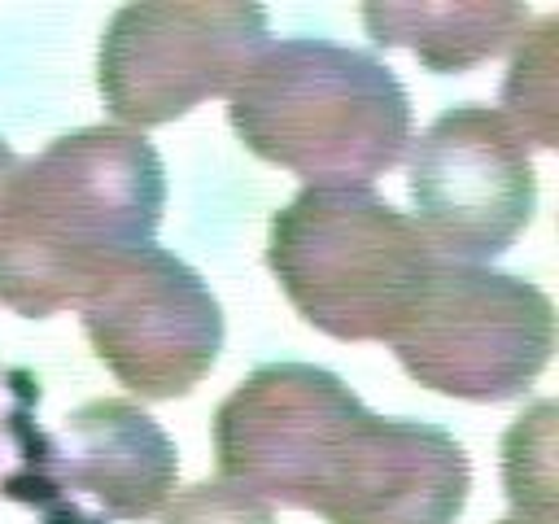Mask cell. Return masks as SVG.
Listing matches in <instances>:
<instances>
[{
	"label": "cell",
	"mask_w": 559,
	"mask_h": 524,
	"mask_svg": "<svg viewBox=\"0 0 559 524\" xmlns=\"http://www.w3.org/2000/svg\"><path fill=\"white\" fill-rule=\"evenodd\" d=\"M17 467L0 480L4 498L39 511L44 524H114L148 520L175 493L179 454L153 415L122 397H96L61 419V428H31Z\"/></svg>",
	"instance_id": "cell-6"
},
{
	"label": "cell",
	"mask_w": 559,
	"mask_h": 524,
	"mask_svg": "<svg viewBox=\"0 0 559 524\" xmlns=\"http://www.w3.org/2000/svg\"><path fill=\"white\" fill-rule=\"evenodd\" d=\"M17 166H22V157H17V153L4 144V135H0V205H4V196H9V183H13Z\"/></svg>",
	"instance_id": "cell-14"
},
{
	"label": "cell",
	"mask_w": 559,
	"mask_h": 524,
	"mask_svg": "<svg viewBox=\"0 0 559 524\" xmlns=\"http://www.w3.org/2000/svg\"><path fill=\"white\" fill-rule=\"evenodd\" d=\"M524 140L537 148L559 144V17L546 13L533 31L520 35L498 109Z\"/></svg>",
	"instance_id": "cell-11"
},
{
	"label": "cell",
	"mask_w": 559,
	"mask_h": 524,
	"mask_svg": "<svg viewBox=\"0 0 559 524\" xmlns=\"http://www.w3.org/2000/svg\"><path fill=\"white\" fill-rule=\"evenodd\" d=\"M271 44L262 4H122L96 48V92L127 127H162L227 96Z\"/></svg>",
	"instance_id": "cell-7"
},
{
	"label": "cell",
	"mask_w": 559,
	"mask_h": 524,
	"mask_svg": "<svg viewBox=\"0 0 559 524\" xmlns=\"http://www.w3.org/2000/svg\"><path fill=\"white\" fill-rule=\"evenodd\" d=\"M437 262L419 223L367 188H301L266 231L288 306L332 341H393Z\"/></svg>",
	"instance_id": "cell-4"
},
{
	"label": "cell",
	"mask_w": 559,
	"mask_h": 524,
	"mask_svg": "<svg viewBox=\"0 0 559 524\" xmlns=\"http://www.w3.org/2000/svg\"><path fill=\"white\" fill-rule=\"evenodd\" d=\"M162 524H280L275 511L231 480H197L162 507Z\"/></svg>",
	"instance_id": "cell-13"
},
{
	"label": "cell",
	"mask_w": 559,
	"mask_h": 524,
	"mask_svg": "<svg viewBox=\"0 0 559 524\" xmlns=\"http://www.w3.org/2000/svg\"><path fill=\"white\" fill-rule=\"evenodd\" d=\"M528 4H362L380 48H406L432 74H463L528 31Z\"/></svg>",
	"instance_id": "cell-10"
},
{
	"label": "cell",
	"mask_w": 559,
	"mask_h": 524,
	"mask_svg": "<svg viewBox=\"0 0 559 524\" xmlns=\"http://www.w3.org/2000/svg\"><path fill=\"white\" fill-rule=\"evenodd\" d=\"M415 223L445 262H489L511 249L537 205L528 140L489 105H454L411 144Z\"/></svg>",
	"instance_id": "cell-8"
},
{
	"label": "cell",
	"mask_w": 559,
	"mask_h": 524,
	"mask_svg": "<svg viewBox=\"0 0 559 524\" xmlns=\"http://www.w3.org/2000/svg\"><path fill=\"white\" fill-rule=\"evenodd\" d=\"M96 358L148 402L188 397L223 349V306L175 253L148 245L114 266L83 301Z\"/></svg>",
	"instance_id": "cell-9"
},
{
	"label": "cell",
	"mask_w": 559,
	"mask_h": 524,
	"mask_svg": "<svg viewBox=\"0 0 559 524\" xmlns=\"http://www.w3.org/2000/svg\"><path fill=\"white\" fill-rule=\"evenodd\" d=\"M498 524H524V520H515V515H511V520H498Z\"/></svg>",
	"instance_id": "cell-15"
},
{
	"label": "cell",
	"mask_w": 559,
	"mask_h": 524,
	"mask_svg": "<svg viewBox=\"0 0 559 524\" xmlns=\"http://www.w3.org/2000/svg\"><path fill=\"white\" fill-rule=\"evenodd\" d=\"M166 210L157 148L127 127H83L26 157L0 205V306L52 319L148 249Z\"/></svg>",
	"instance_id": "cell-2"
},
{
	"label": "cell",
	"mask_w": 559,
	"mask_h": 524,
	"mask_svg": "<svg viewBox=\"0 0 559 524\" xmlns=\"http://www.w3.org/2000/svg\"><path fill=\"white\" fill-rule=\"evenodd\" d=\"M389 345L402 371L432 393L511 402L550 362L555 306L520 275L441 258Z\"/></svg>",
	"instance_id": "cell-5"
},
{
	"label": "cell",
	"mask_w": 559,
	"mask_h": 524,
	"mask_svg": "<svg viewBox=\"0 0 559 524\" xmlns=\"http://www.w3.org/2000/svg\"><path fill=\"white\" fill-rule=\"evenodd\" d=\"M223 480L328 524H454L472 463L450 428L371 415L314 362H262L214 410Z\"/></svg>",
	"instance_id": "cell-1"
},
{
	"label": "cell",
	"mask_w": 559,
	"mask_h": 524,
	"mask_svg": "<svg viewBox=\"0 0 559 524\" xmlns=\"http://www.w3.org/2000/svg\"><path fill=\"white\" fill-rule=\"evenodd\" d=\"M227 122L306 188H367L406 157L411 96L380 57L293 35L253 57L227 92Z\"/></svg>",
	"instance_id": "cell-3"
},
{
	"label": "cell",
	"mask_w": 559,
	"mask_h": 524,
	"mask_svg": "<svg viewBox=\"0 0 559 524\" xmlns=\"http://www.w3.org/2000/svg\"><path fill=\"white\" fill-rule=\"evenodd\" d=\"M555 402H537L502 437V485L524 524H555Z\"/></svg>",
	"instance_id": "cell-12"
}]
</instances>
